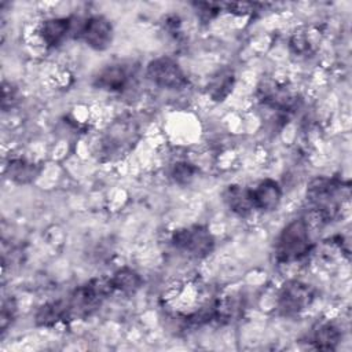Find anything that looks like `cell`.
<instances>
[{"mask_svg": "<svg viewBox=\"0 0 352 352\" xmlns=\"http://www.w3.org/2000/svg\"><path fill=\"white\" fill-rule=\"evenodd\" d=\"M312 249V239L307 221L302 217L287 223L275 241V258L289 264L305 257Z\"/></svg>", "mask_w": 352, "mask_h": 352, "instance_id": "1", "label": "cell"}, {"mask_svg": "<svg viewBox=\"0 0 352 352\" xmlns=\"http://www.w3.org/2000/svg\"><path fill=\"white\" fill-rule=\"evenodd\" d=\"M114 292L110 278H95L87 282L85 285L77 287L67 300L70 318L81 319L89 316L94 311H96L103 300Z\"/></svg>", "mask_w": 352, "mask_h": 352, "instance_id": "2", "label": "cell"}, {"mask_svg": "<svg viewBox=\"0 0 352 352\" xmlns=\"http://www.w3.org/2000/svg\"><path fill=\"white\" fill-rule=\"evenodd\" d=\"M344 190H348V186L344 187L342 182L327 177H316L308 186L307 198L320 219L330 220L338 212L340 204H342L340 198L342 199Z\"/></svg>", "mask_w": 352, "mask_h": 352, "instance_id": "3", "label": "cell"}, {"mask_svg": "<svg viewBox=\"0 0 352 352\" xmlns=\"http://www.w3.org/2000/svg\"><path fill=\"white\" fill-rule=\"evenodd\" d=\"M170 241L177 250L197 258L209 256L214 249V236L209 228L202 224H194L173 231Z\"/></svg>", "mask_w": 352, "mask_h": 352, "instance_id": "4", "label": "cell"}, {"mask_svg": "<svg viewBox=\"0 0 352 352\" xmlns=\"http://www.w3.org/2000/svg\"><path fill=\"white\" fill-rule=\"evenodd\" d=\"M315 300V289L301 280L290 279L287 280L276 300V309L282 316L293 318L305 311Z\"/></svg>", "mask_w": 352, "mask_h": 352, "instance_id": "5", "label": "cell"}, {"mask_svg": "<svg viewBox=\"0 0 352 352\" xmlns=\"http://www.w3.org/2000/svg\"><path fill=\"white\" fill-rule=\"evenodd\" d=\"M146 74L155 85L166 89H180L188 82L180 65L169 56H160L148 62Z\"/></svg>", "mask_w": 352, "mask_h": 352, "instance_id": "6", "label": "cell"}, {"mask_svg": "<svg viewBox=\"0 0 352 352\" xmlns=\"http://www.w3.org/2000/svg\"><path fill=\"white\" fill-rule=\"evenodd\" d=\"M77 37L92 50L104 51L113 41V25L103 15L88 16L78 25Z\"/></svg>", "mask_w": 352, "mask_h": 352, "instance_id": "7", "label": "cell"}, {"mask_svg": "<svg viewBox=\"0 0 352 352\" xmlns=\"http://www.w3.org/2000/svg\"><path fill=\"white\" fill-rule=\"evenodd\" d=\"M131 73L121 63H111L102 67L94 77V85L107 92H121L131 82Z\"/></svg>", "mask_w": 352, "mask_h": 352, "instance_id": "8", "label": "cell"}, {"mask_svg": "<svg viewBox=\"0 0 352 352\" xmlns=\"http://www.w3.org/2000/svg\"><path fill=\"white\" fill-rule=\"evenodd\" d=\"M250 197L254 209L271 212L279 206L282 199V190L278 182L272 179H264L250 190Z\"/></svg>", "mask_w": 352, "mask_h": 352, "instance_id": "9", "label": "cell"}, {"mask_svg": "<svg viewBox=\"0 0 352 352\" xmlns=\"http://www.w3.org/2000/svg\"><path fill=\"white\" fill-rule=\"evenodd\" d=\"M73 22L70 18H50L40 26V37L48 47H58L70 33H73Z\"/></svg>", "mask_w": 352, "mask_h": 352, "instance_id": "10", "label": "cell"}, {"mask_svg": "<svg viewBox=\"0 0 352 352\" xmlns=\"http://www.w3.org/2000/svg\"><path fill=\"white\" fill-rule=\"evenodd\" d=\"M34 320L37 326H43V327H51L59 322L72 320L67 300L50 301L41 305L34 315Z\"/></svg>", "mask_w": 352, "mask_h": 352, "instance_id": "11", "label": "cell"}, {"mask_svg": "<svg viewBox=\"0 0 352 352\" xmlns=\"http://www.w3.org/2000/svg\"><path fill=\"white\" fill-rule=\"evenodd\" d=\"M223 197L228 209L239 217H246L252 213V210H254L252 197H250V190L245 188L243 186H239V184L227 186Z\"/></svg>", "mask_w": 352, "mask_h": 352, "instance_id": "12", "label": "cell"}, {"mask_svg": "<svg viewBox=\"0 0 352 352\" xmlns=\"http://www.w3.org/2000/svg\"><path fill=\"white\" fill-rule=\"evenodd\" d=\"M6 173L16 184H29L38 176L40 168L25 158H12L6 166Z\"/></svg>", "mask_w": 352, "mask_h": 352, "instance_id": "13", "label": "cell"}, {"mask_svg": "<svg viewBox=\"0 0 352 352\" xmlns=\"http://www.w3.org/2000/svg\"><path fill=\"white\" fill-rule=\"evenodd\" d=\"M341 341V330L337 324L331 322L320 323L312 334V344L316 349L331 351L336 349Z\"/></svg>", "mask_w": 352, "mask_h": 352, "instance_id": "14", "label": "cell"}, {"mask_svg": "<svg viewBox=\"0 0 352 352\" xmlns=\"http://www.w3.org/2000/svg\"><path fill=\"white\" fill-rule=\"evenodd\" d=\"M234 82L235 77L230 69L219 70L208 84V94L213 100L221 102L231 94Z\"/></svg>", "mask_w": 352, "mask_h": 352, "instance_id": "15", "label": "cell"}, {"mask_svg": "<svg viewBox=\"0 0 352 352\" xmlns=\"http://www.w3.org/2000/svg\"><path fill=\"white\" fill-rule=\"evenodd\" d=\"M111 286L114 290L125 293V294H133L136 293L142 285H143V279L142 276L132 268L124 267L118 271H116L113 274V276L110 278Z\"/></svg>", "mask_w": 352, "mask_h": 352, "instance_id": "16", "label": "cell"}, {"mask_svg": "<svg viewBox=\"0 0 352 352\" xmlns=\"http://www.w3.org/2000/svg\"><path fill=\"white\" fill-rule=\"evenodd\" d=\"M197 173V168L188 162H177L172 169V177L179 184L190 183Z\"/></svg>", "mask_w": 352, "mask_h": 352, "instance_id": "17", "label": "cell"}, {"mask_svg": "<svg viewBox=\"0 0 352 352\" xmlns=\"http://www.w3.org/2000/svg\"><path fill=\"white\" fill-rule=\"evenodd\" d=\"M15 315H16V302H15V300L12 297L4 300L3 305H1V315H0L1 331H6V329L12 323Z\"/></svg>", "mask_w": 352, "mask_h": 352, "instance_id": "18", "label": "cell"}, {"mask_svg": "<svg viewBox=\"0 0 352 352\" xmlns=\"http://www.w3.org/2000/svg\"><path fill=\"white\" fill-rule=\"evenodd\" d=\"M16 100H18V91H16V88L11 82H4L3 84V96H1L3 109L4 110L8 109V102H10V107H12Z\"/></svg>", "mask_w": 352, "mask_h": 352, "instance_id": "19", "label": "cell"}]
</instances>
